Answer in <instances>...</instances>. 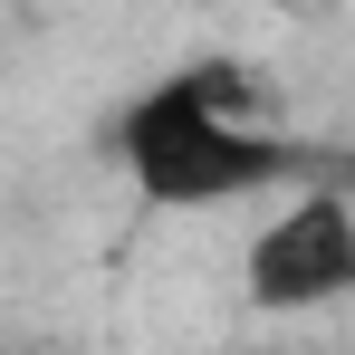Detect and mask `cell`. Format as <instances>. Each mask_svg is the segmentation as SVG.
<instances>
[{
    "label": "cell",
    "mask_w": 355,
    "mask_h": 355,
    "mask_svg": "<svg viewBox=\"0 0 355 355\" xmlns=\"http://www.w3.org/2000/svg\"><path fill=\"white\" fill-rule=\"evenodd\" d=\"M116 154H125V182L154 211H221V202L279 192V182L307 192V173H317L307 144L259 125V77L231 67V58L154 77L116 116Z\"/></svg>",
    "instance_id": "obj_1"
},
{
    "label": "cell",
    "mask_w": 355,
    "mask_h": 355,
    "mask_svg": "<svg viewBox=\"0 0 355 355\" xmlns=\"http://www.w3.org/2000/svg\"><path fill=\"white\" fill-rule=\"evenodd\" d=\"M19 355H39V346H19Z\"/></svg>",
    "instance_id": "obj_4"
},
{
    "label": "cell",
    "mask_w": 355,
    "mask_h": 355,
    "mask_svg": "<svg viewBox=\"0 0 355 355\" xmlns=\"http://www.w3.org/2000/svg\"><path fill=\"white\" fill-rule=\"evenodd\" d=\"M231 355H269V346H231Z\"/></svg>",
    "instance_id": "obj_3"
},
{
    "label": "cell",
    "mask_w": 355,
    "mask_h": 355,
    "mask_svg": "<svg viewBox=\"0 0 355 355\" xmlns=\"http://www.w3.org/2000/svg\"><path fill=\"white\" fill-rule=\"evenodd\" d=\"M250 297L269 317H297V307H327V297L355 288V202L336 182H307L269 211V231H250V259H240Z\"/></svg>",
    "instance_id": "obj_2"
}]
</instances>
